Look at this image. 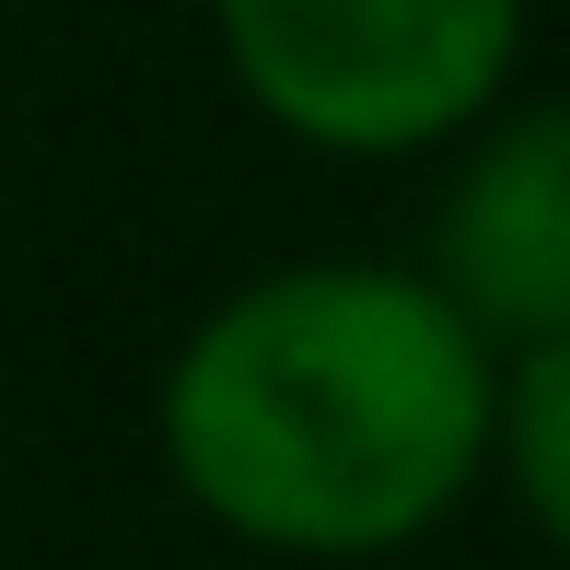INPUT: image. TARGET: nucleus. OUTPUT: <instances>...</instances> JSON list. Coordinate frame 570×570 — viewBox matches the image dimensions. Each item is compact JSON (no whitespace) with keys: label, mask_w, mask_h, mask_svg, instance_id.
Instances as JSON below:
<instances>
[{"label":"nucleus","mask_w":570,"mask_h":570,"mask_svg":"<svg viewBox=\"0 0 570 570\" xmlns=\"http://www.w3.org/2000/svg\"><path fill=\"white\" fill-rule=\"evenodd\" d=\"M501 350L407 256H268L175 326L151 465L222 548L384 570L489 501Z\"/></svg>","instance_id":"1"},{"label":"nucleus","mask_w":570,"mask_h":570,"mask_svg":"<svg viewBox=\"0 0 570 570\" xmlns=\"http://www.w3.org/2000/svg\"><path fill=\"white\" fill-rule=\"evenodd\" d=\"M210 59L268 140L315 164H443L524 94L535 0H198Z\"/></svg>","instance_id":"2"},{"label":"nucleus","mask_w":570,"mask_h":570,"mask_svg":"<svg viewBox=\"0 0 570 570\" xmlns=\"http://www.w3.org/2000/svg\"><path fill=\"white\" fill-rule=\"evenodd\" d=\"M489 501H512V524L535 548L570 535V338L548 350H501V384H489Z\"/></svg>","instance_id":"4"},{"label":"nucleus","mask_w":570,"mask_h":570,"mask_svg":"<svg viewBox=\"0 0 570 570\" xmlns=\"http://www.w3.org/2000/svg\"><path fill=\"white\" fill-rule=\"evenodd\" d=\"M407 268L478 326L489 350L570 338V117L559 94H512L443 151L431 233Z\"/></svg>","instance_id":"3"}]
</instances>
